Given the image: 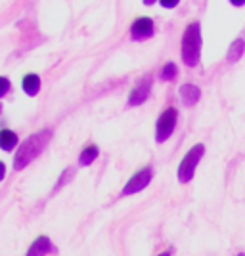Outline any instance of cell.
I'll return each mask as SVG.
<instances>
[{
  "label": "cell",
  "instance_id": "obj_1",
  "mask_svg": "<svg viewBox=\"0 0 245 256\" xmlns=\"http://www.w3.org/2000/svg\"><path fill=\"white\" fill-rule=\"evenodd\" d=\"M50 140H52V130L44 128V130H39V132L31 134L25 142H22L20 150L16 151V157H14V168L16 170H23L37 157H41V153L46 150Z\"/></svg>",
  "mask_w": 245,
  "mask_h": 256
},
{
  "label": "cell",
  "instance_id": "obj_2",
  "mask_svg": "<svg viewBox=\"0 0 245 256\" xmlns=\"http://www.w3.org/2000/svg\"><path fill=\"white\" fill-rule=\"evenodd\" d=\"M201 58V25L193 22L182 34V62L188 67H195Z\"/></svg>",
  "mask_w": 245,
  "mask_h": 256
},
{
  "label": "cell",
  "instance_id": "obj_3",
  "mask_svg": "<svg viewBox=\"0 0 245 256\" xmlns=\"http://www.w3.org/2000/svg\"><path fill=\"white\" fill-rule=\"evenodd\" d=\"M203 153H205V146L203 144H195L192 150L184 155V159L178 164V182L180 184H188L193 178L195 168H197V164L201 160Z\"/></svg>",
  "mask_w": 245,
  "mask_h": 256
},
{
  "label": "cell",
  "instance_id": "obj_4",
  "mask_svg": "<svg viewBox=\"0 0 245 256\" xmlns=\"http://www.w3.org/2000/svg\"><path fill=\"white\" fill-rule=\"evenodd\" d=\"M176 118H178V113L174 107H169L161 113V117L157 118V124H155V142L157 144H163L171 138L174 126H176Z\"/></svg>",
  "mask_w": 245,
  "mask_h": 256
},
{
  "label": "cell",
  "instance_id": "obj_5",
  "mask_svg": "<svg viewBox=\"0 0 245 256\" xmlns=\"http://www.w3.org/2000/svg\"><path fill=\"white\" fill-rule=\"evenodd\" d=\"M151 176H153V170H151V166H146V168H142L138 170L130 180L127 182V186H125V190H123V195L127 197V195H132V193H138L142 192L144 188H148V184L151 182Z\"/></svg>",
  "mask_w": 245,
  "mask_h": 256
},
{
  "label": "cell",
  "instance_id": "obj_6",
  "mask_svg": "<svg viewBox=\"0 0 245 256\" xmlns=\"http://www.w3.org/2000/svg\"><path fill=\"white\" fill-rule=\"evenodd\" d=\"M149 94H151V76L148 75L130 90V94H128V107L142 106L149 98Z\"/></svg>",
  "mask_w": 245,
  "mask_h": 256
},
{
  "label": "cell",
  "instance_id": "obj_7",
  "mask_svg": "<svg viewBox=\"0 0 245 256\" xmlns=\"http://www.w3.org/2000/svg\"><path fill=\"white\" fill-rule=\"evenodd\" d=\"M153 32H155V25H153V20H149V18H138V20H134V23L130 25V36H132V40L151 38Z\"/></svg>",
  "mask_w": 245,
  "mask_h": 256
},
{
  "label": "cell",
  "instance_id": "obj_8",
  "mask_svg": "<svg viewBox=\"0 0 245 256\" xmlns=\"http://www.w3.org/2000/svg\"><path fill=\"white\" fill-rule=\"evenodd\" d=\"M54 250L56 248H54L52 241L46 235H41V237H37L31 243L29 250H27V256H46L50 254V252H54Z\"/></svg>",
  "mask_w": 245,
  "mask_h": 256
},
{
  "label": "cell",
  "instance_id": "obj_9",
  "mask_svg": "<svg viewBox=\"0 0 245 256\" xmlns=\"http://www.w3.org/2000/svg\"><path fill=\"white\" fill-rule=\"evenodd\" d=\"M199 98H201V90H199L195 84H182L180 86V100L186 107L195 106V104L199 102Z\"/></svg>",
  "mask_w": 245,
  "mask_h": 256
},
{
  "label": "cell",
  "instance_id": "obj_10",
  "mask_svg": "<svg viewBox=\"0 0 245 256\" xmlns=\"http://www.w3.org/2000/svg\"><path fill=\"white\" fill-rule=\"evenodd\" d=\"M22 88L27 96H37L41 92V76L35 75V73H29V75L23 76L22 80Z\"/></svg>",
  "mask_w": 245,
  "mask_h": 256
},
{
  "label": "cell",
  "instance_id": "obj_11",
  "mask_svg": "<svg viewBox=\"0 0 245 256\" xmlns=\"http://www.w3.org/2000/svg\"><path fill=\"white\" fill-rule=\"evenodd\" d=\"M243 50H245V40L239 36V38H235L234 42L230 44V48H228V56H226V60L230 62V64H235L241 56H243Z\"/></svg>",
  "mask_w": 245,
  "mask_h": 256
},
{
  "label": "cell",
  "instance_id": "obj_12",
  "mask_svg": "<svg viewBox=\"0 0 245 256\" xmlns=\"http://www.w3.org/2000/svg\"><path fill=\"white\" fill-rule=\"evenodd\" d=\"M18 134L12 132V130H0V150L12 151L18 146Z\"/></svg>",
  "mask_w": 245,
  "mask_h": 256
},
{
  "label": "cell",
  "instance_id": "obj_13",
  "mask_svg": "<svg viewBox=\"0 0 245 256\" xmlns=\"http://www.w3.org/2000/svg\"><path fill=\"white\" fill-rule=\"evenodd\" d=\"M98 155H100L98 146H86L85 150L81 151V155H79V164L81 166H88V164H92L98 159Z\"/></svg>",
  "mask_w": 245,
  "mask_h": 256
},
{
  "label": "cell",
  "instance_id": "obj_14",
  "mask_svg": "<svg viewBox=\"0 0 245 256\" xmlns=\"http://www.w3.org/2000/svg\"><path fill=\"white\" fill-rule=\"evenodd\" d=\"M176 75H178V69H176V65L172 64V62L163 65V69H161V73H159L161 80H174Z\"/></svg>",
  "mask_w": 245,
  "mask_h": 256
},
{
  "label": "cell",
  "instance_id": "obj_15",
  "mask_svg": "<svg viewBox=\"0 0 245 256\" xmlns=\"http://www.w3.org/2000/svg\"><path fill=\"white\" fill-rule=\"evenodd\" d=\"M73 174H75V168H67V170L64 172V176H60V180L56 182V188H54V192H58V190H62L67 182L73 178Z\"/></svg>",
  "mask_w": 245,
  "mask_h": 256
},
{
  "label": "cell",
  "instance_id": "obj_16",
  "mask_svg": "<svg viewBox=\"0 0 245 256\" xmlns=\"http://www.w3.org/2000/svg\"><path fill=\"white\" fill-rule=\"evenodd\" d=\"M10 92V80L6 76H0V98L6 96Z\"/></svg>",
  "mask_w": 245,
  "mask_h": 256
},
{
  "label": "cell",
  "instance_id": "obj_17",
  "mask_svg": "<svg viewBox=\"0 0 245 256\" xmlns=\"http://www.w3.org/2000/svg\"><path fill=\"white\" fill-rule=\"evenodd\" d=\"M161 6H165V8H176V6H178V0H171V2L163 0V2H161Z\"/></svg>",
  "mask_w": 245,
  "mask_h": 256
},
{
  "label": "cell",
  "instance_id": "obj_18",
  "mask_svg": "<svg viewBox=\"0 0 245 256\" xmlns=\"http://www.w3.org/2000/svg\"><path fill=\"white\" fill-rule=\"evenodd\" d=\"M4 176H6V164L0 160V182L4 180Z\"/></svg>",
  "mask_w": 245,
  "mask_h": 256
},
{
  "label": "cell",
  "instance_id": "obj_19",
  "mask_svg": "<svg viewBox=\"0 0 245 256\" xmlns=\"http://www.w3.org/2000/svg\"><path fill=\"white\" fill-rule=\"evenodd\" d=\"M232 4H234V6H243L245 0H232Z\"/></svg>",
  "mask_w": 245,
  "mask_h": 256
},
{
  "label": "cell",
  "instance_id": "obj_20",
  "mask_svg": "<svg viewBox=\"0 0 245 256\" xmlns=\"http://www.w3.org/2000/svg\"><path fill=\"white\" fill-rule=\"evenodd\" d=\"M171 254H172V250H171V248H169V250H165V252H161L159 256H171Z\"/></svg>",
  "mask_w": 245,
  "mask_h": 256
},
{
  "label": "cell",
  "instance_id": "obj_21",
  "mask_svg": "<svg viewBox=\"0 0 245 256\" xmlns=\"http://www.w3.org/2000/svg\"><path fill=\"white\" fill-rule=\"evenodd\" d=\"M237 256H245V254H243V252H239V254H237Z\"/></svg>",
  "mask_w": 245,
  "mask_h": 256
}]
</instances>
